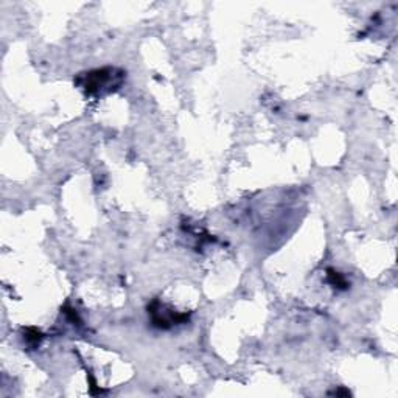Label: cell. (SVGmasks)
Listing matches in <instances>:
<instances>
[{
	"label": "cell",
	"mask_w": 398,
	"mask_h": 398,
	"mask_svg": "<svg viewBox=\"0 0 398 398\" xmlns=\"http://www.w3.org/2000/svg\"><path fill=\"white\" fill-rule=\"evenodd\" d=\"M125 80V72L116 67H103L90 70L78 76L76 84L88 95H104L117 90Z\"/></svg>",
	"instance_id": "6da1fadb"
},
{
	"label": "cell",
	"mask_w": 398,
	"mask_h": 398,
	"mask_svg": "<svg viewBox=\"0 0 398 398\" xmlns=\"http://www.w3.org/2000/svg\"><path fill=\"white\" fill-rule=\"evenodd\" d=\"M148 313L149 316H151V321L153 325L158 327V329H170L172 325L176 324H181L187 319V316H182L179 313H176L173 310H168V313L165 311V307L160 305V302H153L151 305L148 307Z\"/></svg>",
	"instance_id": "7a4b0ae2"
},
{
	"label": "cell",
	"mask_w": 398,
	"mask_h": 398,
	"mask_svg": "<svg viewBox=\"0 0 398 398\" xmlns=\"http://www.w3.org/2000/svg\"><path fill=\"white\" fill-rule=\"evenodd\" d=\"M331 274H330V277H331V285H338V288H343V289H345L347 288V283H345V280L343 279V277H341L338 273H333V271H330Z\"/></svg>",
	"instance_id": "3957f363"
}]
</instances>
